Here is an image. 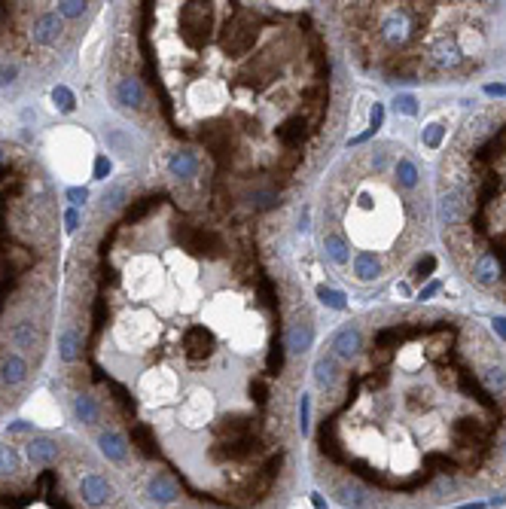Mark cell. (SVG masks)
<instances>
[{
  "instance_id": "obj_1",
  "label": "cell",
  "mask_w": 506,
  "mask_h": 509,
  "mask_svg": "<svg viewBox=\"0 0 506 509\" xmlns=\"http://www.w3.org/2000/svg\"><path fill=\"white\" fill-rule=\"evenodd\" d=\"M302 436L342 509H442L506 488V363L448 314L348 323L314 360Z\"/></svg>"
},
{
  "instance_id": "obj_2",
  "label": "cell",
  "mask_w": 506,
  "mask_h": 509,
  "mask_svg": "<svg viewBox=\"0 0 506 509\" xmlns=\"http://www.w3.org/2000/svg\"><path fill=\"white\" fill-rule=\"evenodd\" d=\"M180 92L152 95L198 162L195 189L265 217L308 177L333 119V52L314 10L174 3Z\"/></svg>"
},
{
  "instance_id": "obj_3",
  "label": "cell",
  "mask_w": 506,
  "mask_h": 509,
  "mask_svg": "<svg viewBox=\"0 0 506 509\" xmlns=\"http://www.w3.org/2000/svg\"><path fill=\"white\" fill-rule=\"evenodd\" d=\"M0 509H128L107 473L64 449L58 460H37L25 442L0 445Z\"/></svg>"
},
{
  "instance_id": "obj_4",
  "label": "cell",
  "mask_w": 506,
  "mask_h": 509,
  "mask_svg": "<svg viewBox=\"0 0 506 509\" xmlns=\"http://www.w3.org/2000/svg\"><path fill=\"white\" fill-rule=\"evenodd\" d=\"M58 34H61V19H58V12H43L40 19L34 21V43L49 46V43L58 40Z\"/></svg>"
},
{
  "instance_id": "obj_5",
  "label": "cell",
  "mask_w": 506,
  "mask_h": 509,
  "mask_svg": "<svg viewBox=\"0 0 506 509\" xmlns=\"http://www.w3.org/2000/svg\"><path fill=\"white\" fill-rule=\"evenodd\" d=\"M394 110H396V113H403V117H415V113H418V101H415L412 95H396Z\"/></svg>"
},
{
  "instance_id": "obj_6",
  "label": "cell",
  "mask_w": 506,
  "mask_h": 509,
  "mask_svg": "<svg viewBox=\"0 0 506 509\" xmlns=\"http://www.w3.org/2000/svg\"><path fill=\"white\" fill-rule=\"evenodd\" d=\"M442 135H446V128L436 126V122H433V126H427V128H424V135H421V137H424V146H430V150H436V146L442 144Z\"/></svg>"
},
{
  "instance_id": "obj_7",
  "label": "cell",
  "mask_w": 506,
  "mask_h": 509,
  "mask_svg": "<svg viewBox=\"0 0 506 509\" xmlns=\"http://www.w3.org/2000/svg\"><path fill=\"white\" fill-rule=\"evenodd\" d=\"M433 268H436V257H430V253H427V257L418 262V268H415V281H424V277H430Z\"/></svg>"
},
{
  "instance_id": "obj_8",
  "label": "cell",
  "mask_w": 506,
  "mask_h": 509,
  "mask_svg": "<svg viewBox=\"0 0 506 509\" xmlns=\"http://www.w3.org/2000/svg\"><path fill=\"white\" fill-rule=\"evenodd\" d=\"M52 98H55V101H58V107H61V110H73V95H71V92H67L64 86H58L55 92H52Z\"/></svg>"
},
{
  "instance_id": "obj_9",
  "label": "cell",
  "mask_w": 506,
  "mask_h": 509,
  "mask_svg": "<svg viewBox=\"0 0 506 509\" xmlns=\"http://www.w3.org/2000/svg\"><path fill=\"white\" fill-rule=\"evenodd\" d=\"M82 12H86V3H58V15H67V19H76Z\"/></svg>"
},
{
  "instance_id": "obj_10",
  "label": "cell",
  "mask_w": 506,
  "mask_h": 509,
  "mask_svg": "<svg viewBox=\"0 0 506 509\" xmlns=\"http://www.w3.org/2000/svg\"><path fill=\"white\" fill-rule=\"evenodd\" d=\"M107 174H110V162L101 156V159L95 162V177H107Z\"/></svg>"
},
{
  "instance_id": "obj_11",
  "label": "cell",
  "mask_w": 506,
  "mask_h": 509,
  "mask_svg": "<svg viewBox=\"0 0 506 509\" xmlns=\"http://www.w3.org/2000/svg\"><path fill=\"white\" fill-rule=\"evenodd\" d=\"M67 198H71L73 205H82V202H86V189H71V192H67Z\"/></svg>"
},
{
  "instance_id": "obj_12",
  "label": "cell",
  "mask_w": 506,
  "mask_h": 509,
  "mask_svg": "<svg viewBox=\"0 0 506 509\" xmlns=\"http://www.w3.org/2000/svg\"><path fill=\"white\" fill-rule=\"evenodd\" d=\"M494 333L506 342V318H494Z\"/></svg>"
},
{
  "instance_id": "obj_13",
  "label": "cell",
  "mask_w": 506,
  "mask_h": 509,
  "mask_svg": "<svg viewBox=\"0 0 506 509\" xmlns=\"http://www.w3.org/2000/svg\"><path fill=\"white\" fill-rule=\"evenodd\" d=\"M76 223H80V217H76V211H71V214H67V229H71V232L76 229Z\"/></svg>"
},
{
  "instance_id": "obj_14",
  "label": "cell",
  "mask_w": 506,
  "mask_h": 509,
  "mask_svg": "<svg viewBox=\"0 0 506 509\" xmlns=\"http://www.w3.org/2000/svg\"><path fill=\"white\" fill-rule=\"evenodd\" d=\"M488 95H506V86H488Z\"/></svg>"
},
{
  "instance_id": "obj_15",
  "label": "cell",
  "mask_w": 506,
  "mask_h": 509,
  "mask_svg": "<svg viewBox=\"0 0 506 509\" xmlns=\"http://www.w3.org/2000/svg\"><path fill=\"white\" fill-rule=\"evenodd\" d=\"M464 509H473V506H464ZM476 509H479V506H476Z\"/></svg>"
}]
</instances>
